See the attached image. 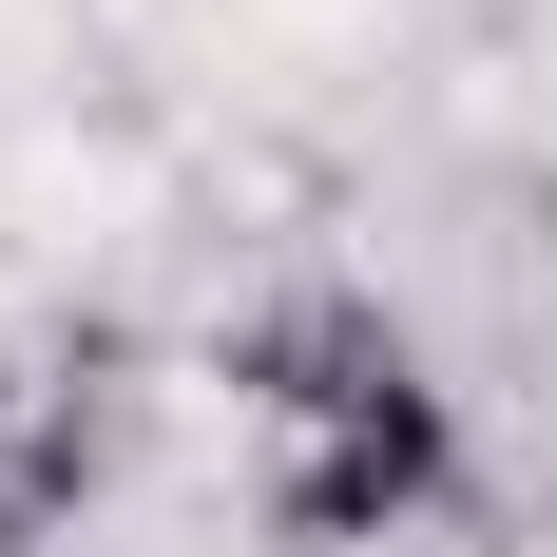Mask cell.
Masks as SVG:
<instances>
[{
  "instance_id": "2",
  "label": "cell",
  "mask_w": 557,
  "mask_h": 557,
  "mask_svg": "<svg viewBox=\"0 0 557 557\" xmlns=\"http://www.w3.org/2000/svg\"><path fill=\"white\" fill-rule=\"evenodd\" d=\"M193 461V366H154L135 327L97 308H39V327H0V557H58L97 539L135 481Z\"/></svg>"
},
{
  "instance_id": "1",
  "label": "cell",
  "mask_w": 557,
  "mask_h": 557,
  "mask_svg": "<svg viewBox=\"0 0 557 557\" xmlns=\"http://www.w3.org/2000/svg\"><path fill=\"white\" fill-rule=\"evenodd\" d=\"M193 481L270 557H385L461 500V385L385 288H270L193 346Z\"/></svg>"
}]
</instances>
